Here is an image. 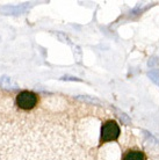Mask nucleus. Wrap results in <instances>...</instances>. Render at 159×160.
I'll return each instance as SVG.
<instances>
[{"label":"nucleus","instance_id":"f257e3e1","mask_svg":"<svg viewBox=\"0 0 159 160\" xmlns=\"http://www.w3.org/2000/svg\"><path fill=\"white\" fill-rule=\"evenodd\" d=\"M120 133H121V129L115 121H113V119L106 121L101 126L100 144L116 140L120 137Z\"/></svg>","mask_w":159,"mask_h":160},{"label":"nucleus","instance_id":"f03ea898","mask_svg":"<svg viewBox=\"0 0 159 160\" xmlns=\"http://www.w3.org/2000/svg\"><path fill=\"white\" fill-rule=\"evenodd\" d=\"M38 102V97L34 92L30 90H22L17 94L15 99L16 106L22 110H30L32 109Z\"/></svg>","mask_w":159,"mask_h":160},{"label":"nucleus","instance_id":"7ed1b4c3","mask_svg":"<svg viewBox=\"0 0 159 160\" xmlns=\"http://www.w3.org/2000/svg\"><path fill=\"white\" fill-rule=\"evenodd\" d=\"M122 160H146V158L144 152L139 150H129L123 154Z\"/></svg>","mask_w":159,"mask_h":160},{"label":"nucleus","instance_id":"20e7f679","mask_svg":"<svg viewBox=\"0 0 159 160\" xmlns=\"http://www.w3.org/2000/svg\"><path fill=\"white\" fill-rule=\"evenodd\" d=\"M1 86L3 87V88H16L17 86H16V83L10 79V78H7V77H3L2 79H1Z\"/></svg>","mask_w":159,"mask_h":160}]
</instances>
